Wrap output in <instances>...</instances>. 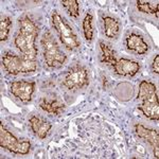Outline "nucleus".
I'll use <instances>...</instances> for the list:
<instances>
[{
  "instance_id": "nucleus-20",
  "label": "nucleus",
  "mask_w": 159,
  "mask_h": 159,
  "mask_svg": "<svg viewBox=\"0 0 159 159\" xmlns=\"http://www.w3.org/2000/svg\"><path fill=\"white\" fill-rule=\"evenodd\" d=\"M152 69L156 74L159 73V55H156L152 64Z\"/></svg>"
},
{
  "instance_id": "nucleus-12",
  "label": "nucleus",
  "mask_w": 159,
  "mask_h": 159,
  "mask_svg": "<svg viewBox=\"0 0 159 159\" xmlns=\"http://www.w3.org/2000/svg\"><path fill=\"white\" fill-rule=\"evenodd\" d=\"M126 48L138 55L145 54L148 50V46L143 37L136 33H132L126 37Z\"/></svg>"
},
{
  "instance_id": "nucleus-16",
  "label": "nucleus",
  "mask_w": 159,
  "mask_h": 159,
  "mask_svg": "<svg viewBox=\"0 0 159 159\" xmlns=\"http://www.w3.org/2000/svg\"><path fill=\"white\" fill-rule=\"evenodd\" d=\"M83 33L87 43H90L93 39V16L91 13H87L83 20Z\"/></svg>"
},
{
  "instance_id": "nucleus-9",
  "label": "nucleus",
  "mask_w": 159,
  "mask_h": 159,
  "mask_svg": "<svg viewBox=\"0 0 159 159\" xmlns=\"http://www.w3.org/2000/svg\"><path fill=\"white\" fill-rule=\"evenodd\" d=\"M135 132L138 135V137L143 139L144 141L150 143L153 147L154 157L156 159L159 158V134L158 130L148 129L142 124L135 125Z\"/></svg>"
},
{
  "instance_id": "nucleus-13",
  "label": "nucleus",
  "mask_w": 159,
  "mask_h": 159,
  "mask_svg": "<svg viewBox=\"0 0 159 159\" xmlns=\"http://www.w3.org/2000/svg\"><path fill=\"white\" fill-rule=\"evenodd\" d=\"M39 107L43 111L51 115H60L65 108V104L60 99L53 98V97H45L40 100Z\"/></svg>"
},
{
  "instance_id": "nucleus-1",
  "label": "nucleus",
  "mask_w": 159,
  "mask_h": 159,
  "mask_svg": "<svg viewBox=\"0 0 159 159\" xmlns=\"http://www.w3.org/2000/svg\"><path fill=\"white\" fill-rule=\"evenodd\" d=\"M39 33V28L34 19L29 15H24L18 19V32L14 38L16 48L24 55L33 60L37 57L36 38Z\"/></svg>"
},
{
  "instance_id": "nucleus-6",
  "label": "nucleus",
  "mask_w": 159,
  "mask_h": 159,
  "mask_svg": "<svg viewBox=\"0 0 159 159\" xmlns=\"http://www.w3.org/2000/svg\"><path fill=\"white\" fill-rule=\"evenodd\" d=\"M63 85L68 90H79L89 85V72L86 67L80 65L72 66L63 80Z\"/></svg>"
},
{
  "instance_id": "nucleus-3",
  "label": "nucleus",
  "mask_w": 159,
  "mask_h": 159,
  "mask_svg": "<svg viewBox=\"0 0 159 159\" xmlns=\"http://www.w3.org/2000/svg\"><path fill=\"white\" fill-rule=\"evenodd\" d=\"M40 45L43 49V55L45 63L50 68H60L67 61V55L61 51L55 37L46 31L40 38Z\"/></svg>"
},
{
  "instance_id": "nucleus-10",
  "label": "nucleus",
  "mask_w": 159,
  "mask_h": 159,
  "mask_svg": "<svg viewBox=\"0 0 159 159\" xmlns=\"http://www.w3.org/2000/svg\"><path fill=\"white\" fill-rule=\"evenodd\" d=\"M111 68L119 75L133 76L140 70V65L137 61L127 60V58H119V60L117 58Z\"/></svg>"
},
{
  "instance_id": "nucleus-8",
  "label": "nucleus",
  "mask_w": 159,
  "mask_h": 159,
  "mask_svg": "<svg viewBox=\"0 0 159 159\" xmlns=\"http://www.w3.org/2000/svg\"><path fill=\"white\" fill-rule=\"evenodd\" d=\"M34 90H35L34 82L16 81V82H13L11 84L12 94L25 104L29 103L31 101Z\"/></svg>"
},
{
  "instance_id": "nucleus-7",
  "label": "nucleus",
  "mask_w": 159,
  "mask_h": 159,
  "mask_svg": "<svg viewBox=\"0 0 159 159\" xmlns=\"http://www.w3.org/2000/svg\"><path fill=\"white\" fill-rule=\"evenodd\" d=\"M0 145L10 152L20 155H25L31 150L30 141L19 140L6 127H3V124L0 125Z\"/></svg>"
},
{
  "instance_id": "nucleus-19",
  "label": "nucleus",
  "mask_w": 159,
  "mask_h": 159,
  "mask_svg": "<svg viewBox=\"0 0 159 159\" xmlns=\"http://www.w3.org/2000/svg\"><path fill=\"white\" fill-rule=\"evenodd\" d=\"M61 6L67 10L68 14L73 18H78L80 16V2L78 0H64L61 2Z\"/></svg>"
},
{
  "instance_id": "nucleus-11",
  "label": "nucleus",
  "mask_w": 159,
  "mask_h": 159,
  "mask_svg": "<svg viewBox=\"0 0 159 159\" xmlns=\"http://www.w3.org/2000/svg\"><path fill=\"white\" fill-rule=\"evenodd\" d=\"M30 127L32 129V132L34 133V135L38 137L39 139H45L50 133L52 125L49 123L47 120L43 119L40 117L37 116H32L29 120Z\"/></svg>"
},
{
  "instance_id": "nucleus-15",
  "label": "nucleus",
  "mask_w": 159,
  "mask_h": 159,
  "mask_svg": "<svg viewBox=\"0 0 159 159\" xmlns=\"http://www.w3.org/2000/svg\"><path fill=\"white\" fill-rule=\"evenodd\" d=\"M100 49L102 52V57L101 60L104 64L108 65L111 67L115 64V61H117V57L115 55V51L112 50L111 47H109L107 43H105L104 42H100Z\"/></svg>"
},
{
  "instance_id": "nucleus-14",
  "label": "nucleus",
  "mask_w": 159,
  "mask_h": 159,
  "mask_svg": "<svg viewBox=\"0 0 159 159\" xmlns=\"http://www.w3.org/2000/svg\"><path fill=\"white\" fill-rule=\"evenodd\" d=\"M103 24L105 35L110 39H117L121 32V24L119 20L111 16H105Z\"/></svg>"
},
{
  "instance_id": "nucleus-17",
  "label": "nucleus",
  "mask_w": 159,
  "mask_h": 159,
  "mask_svg": "<svg viewBox=\"0 0 159 159\" xmlns=\"http://www.w3.org/2000/svg\"><path fill=\"white\" fill-rule=\"evenodd\" d=\"M137 9L144 14H155L158 18V3L157 2H150L144 0L137 1Z\"/></svg>"
},
{
  "instance_id": "nucleus-18",
  "label": "nucleus",
  "mask_w": 159,
  "mask_h": 159,
  "mask_svg": "<svg viewBox=\"0 0 159 159\" xmlns=\"http://www.w3.org/2000/svg\"><path fill=\"white\" fill-rule=\"evenodd\" d=\"M12 25H13V21L10 16H4L1 19V24H0V42L1 43L6 42L7 38H9Z\"/></svg>"
},
{
  "instance_id": "nucleus-4",
  "label": "nucleus",
  "mask_w": 159,
  "mask_h": 159,
  "mask_svg": "<svg viewBox=\"0 0 159 159\" xmlns=\"http://www.w3.org/2000/svg\"><path fill=\"white\" fill-rule=\"evenodd\" d=\"M51 24L57 33L58 38L63 46L69 51L78 50L81 47V40L75 34V32L68 24L67 20L57 11H53L51 14Z\"/></svg>"
},
{
  "instance_id": "nucleus-2",
  "label": "nucleus",
  "mask_w": 159,
  "mask_h": 159,
  "mask_svg": "<svg viewBox=\"0 0 159 159\" xmlns=\"http://www.w3.org/2000/svg\"><path fill=\"white\" fill-rule=\"evenodd\" d=\"M138 99L141 100L139 110L145 117L154 121L159 119V104L157 88L152 82L142 81L139 85Z\"/></svg>"
},
{
  "instance_id": "nucleus-5",
  "label": "nucleus",
  "mask_w": 159,
  "mask_h": 159,
  "mask_svg": "<svg viewBox=\"0 0 159 159\" xmlns=\"http://www.w3.org/2000/svg\"><path fill=\"white\" fill-rule=\"evenodd\" d=\"M2 65L7 72L13 75L34 72L38 68L36 60L30 58L24 54L17 55L11 52H6L2 55Z\"/></svg>"
}]
</instances>
